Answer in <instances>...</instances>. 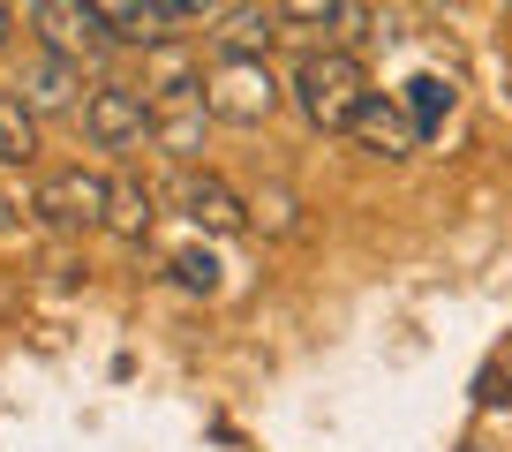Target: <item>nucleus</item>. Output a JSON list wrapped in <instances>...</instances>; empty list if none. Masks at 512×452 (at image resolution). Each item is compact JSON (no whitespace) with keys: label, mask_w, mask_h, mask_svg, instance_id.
Wrapping results in <instances>:
<instances>
[{"label":"nucleus","mask_w":512,"mask_h":452,"mask_svg":"<svg viewBox=\"0 0 512 452\" xmlns=\"http://www.w3.org/2000/svg\"><path fill=\"white\" fill-rule=\"evenodd\" d=\"M279 98H287V83H279L264 61H219L211 83H204L211 121H226V129H264L279 113Z\"/></svg>","instance_id":"nucleus-3"},{"label":"nucleus","mask_w":512,"mask_h":452,"mask_svg":"<svg viewBox=\"0 0 512 452\" xmlns=\"http://www.w3.org/2000/svg\"><path fill=\"white\" fill-rule=\"evenodd\" d=\"M249 226H256V234H272V242H294V234H302V196H294L287 181L249 189Z\"/></svg>","instance_id":"nucleus-14"},{"label":"nucleus","mask_w":512,"mask_h":452,"mask_svg":"<svg viewBox=\"0 0 512 452\" xmlns=\"http://www.w3.org/2000/svg\"><path fill=\"white\" fill-rule=\"evenodd\" d=\"M8 53H16V8L0 0V61H8Z\"/></svg>","instance_id":"nucleus-22"},{"label":"nucleus","mask_w":512,"mask_h":452,"mask_svg":"<svg viewBox=\"0 0 512 452\" xmlns=\"http://www.w3.org/2000/svg\"><path fill=\"white\" fill-rule=\"evenodd\" d=\"M287 98L302 106V121H309L317 136H347L354 113L369 106V68H362V53H347V46H309L302 61H294V76H287Z\"/></svg>","instance_id":"nucleus-1"},{"label":"nucleus","mask_w":512,"mask_h":452,"mask_svg":"<svg viewBox=\"0 0 512 452\" xmlns=\"http://www.w3.org/2000/svg\"><path fill=\"white\" fill-rule=\"evenodd\" d=\"M113 204V174H91V166H61L31 189V219H46L53 234H98Z\"/></svg>","instance_id":"nucleus-2"},{"label":"nucleus","mask_w":512,"mask_h":452,"mask_svg":"<svg viewBox=\"0 0 512 452\" xmlns=\"http://www.w3.org/2000/svg\"><path fill=\"white\" fill-rule=\"evenodd\" d=\"M174 211L196 226V234H241V226H249V196H241L234 181H219V174H196V166H181Z\"/></svg>","instance_id":"nucleus-5"},{"label":"nucleus","mask_w":512,"mask_h":452,"mask_svg":"<svg viewBox=\"0 0 512 452\" xmlns=\"http://www.w3.org/2000/svg\"><path fill=\"white\" fill-rule=\"evenodd\" d=\"M23 211H31V204H23L16 189H0V234H16V226H23Z\"/></svg>","instance_id":"nucleus-21"},{"label":"nucleus","mask_w":512,"mask_h":452,"mask_svg":"<svg viewBox=\"0 0 512 452\" xmlns=\"http://www.w3.org/2000/svg\"><path fill=\"white\" fill-rule=\"evenodd\" d=\"M204 38H211V61H264L279 38V8L272 0H226Z\"/></svg>","instance_id":"nucleus-7"},{"label":"nucleus","mask_w":512,"mask_h":452,"mask_svg":"<svg viewBox=\"0 0 512 452\" xmlns=\"http://www.w3.org/2000/svg\"><path fill=\"white\" fill-rule=\"evenodd\" d=\"M166 8V23H204V16H219L226 0H159Z\"/></svg>","instance_id":"nucleus-20"},{"label":"nucleus","mask_w":512,"mask_h":452,"mask_svg":"<svg viewBox=\"0 0 512 452\" xmlns=\"http://www.w3.org/2000/svg\"><path fill=\"white\" fill-rule=\"evenodd\" d=\"M0 166H38V113L16 91H0Z\"/></svg>","instance_id":"nucleus-15"},{"label":"nucleus","mask_w":512,"mask_h":452,"mask_svg":"<svg viewBox=\"0 0 512 452\" xmlns=\"http://www.w3.org/2000/svg\"><path fill=\"white\" fill-rule=\"evenodd\" d=\"M151 226H159V189L144 174H113V204H106V234L121 242H144Z\"/></svg>","instance_id":"nucleus-13"},{"label":"nucleus","mask_w":512,"mask_h":452,"mask_svg":"<svg viewBox=\"0 0 512 452\" xmlns=\"http://www.w3.org/2000/svg\"><path fill=\"white\" fill-rule=\"evenodd\" d=\"M91 16H98V31H106L113 46H136V53H151V46L174 38L159 0H91Z\"/></svg>","instance_id":"nucleus-11"},{"label":"nucleus","mask_w":512,"mask_h":452,"mask_svg":"<svg viewBox=\"0 0 512 452\" xmlns=\"http://www.w3.org/2000/svg\"><path fill=\"white\" fill-rule=\"evenodd\" d=\"M272 8H279V23H302L309 31V23H332L347 0H272Z\"/></svg>","instance_id":"nucleus-19"},{"label":"nucleus","mask_w":512,"mask_h":452,"mask_svg":"<svg viewBox=\"0 0 512 452\" xmlns=\"http://www.w3.org/2000/svg\"><path fill=\"white\" fill-rule=\"evenodd\" d=\"M166 272H174L181 294H219V257H211V249H181Z\"/></svg>","instance_id":"nucleus-17"},{"label":"nucleus","mask_w":512,"mask_h":452,"mask_svg":"<svg viewBox=\"0 0 512 452\" xmlns=\"http://www.w3.org/2000/svg\"><path fill=\"white\" fill-rule=\"evenodd\" d=\"M31 31L46 53H61V61H98V53L113 46L106 31H98L91 0H31Z\"/></svg>","instance_id":"nucleus-6"},{"label":"nucleus","mask_w":512,"mask_h":452,"mask_svg":"<svg viewBox=\"0 0 512 452\" xmlns=\"http://www.w3.org/2000/svg\"><path fill=\"white\" fill-rule=\"evenodd\" d=\"M400 106H407V121H415V136L430 144V136L445 129V113H452V83H445V76H415Z\"/></svg>","instance_id":"nucleus-16"},{"label":"nucleus","mask_w":512,"mask_h":452,"mask_svg":"<svg viewBox=\"0 0 512 452\" xmlns=\"http://www.w3.org/2000/svg\"><path fill=\"white\" fill-rule=\"evenodd\" d=\"M8 91H16L31 113H68V106H83V98H91V91H83V61H61V53H46V46L16 68V83H8Z\"/></svg>","instance_id":"nucleus-8"},{"label":"nucleus","mask_w":512,"mask_h":452,"mask_svg":"<svg viewBox=\"0 0 512 452\" xmlns=\"http://www.w3.org/2000/svg\"><path fill=\"white\" fill-rule=\"evenodd\" d=\"M505 8H512V0H505Z\"/></svg>","instance_id":"nucleus-24"},{"label":"nucleus","mask_w":512,"mask_h":452,"mask_svg":"<svg viewBox=\"0 0 512 452\" xmlns=\"http://www.w3.org/2000/svg\"><path fill=\"white\" fill-rule=\"evenodd\" d=\"M467 452H482V445H467Z\"/></svg>","instance_id":"nucleus-23"},{"label":"nucleus","mask_w":512,"mask_h":452,"mask_svg":"<svg viewBox=\"0 0 512 452\" xmlns=\"http://www.w3.org/2000/svg\"><path fill=\"white\" fill-rule=\"evenodd\" d=\"M332 31H339V46H347V53H362L369 38H377V16H369L362 0H347V8L332 16Z\"/></svg>","instance_id":"nucleus-18"},{"label":"nucleus","mask_w":512,"mask_h":452,"mask_svg":"<svg viewBox=\"0 0 512 452\" xmlns=\"http://www.w3.org/2000/svg\"><path fill=\"white\" fill-rule=\"evenodd\" d=\"M151 113H159V121H151V144H159L174 166L204 159V129H211V106H204V98H189V106H151Z\"/></svg>","instance_id":"nucleus-12"},{"label":"nucleus","mask_w":512,"mask_h":452,"mask_svg":"<svg viewBox=\"0 0 512 452\" xmlns=\"http://www.w3.org/2000/svg\"><path fill=\"white\" fill-rule=\"evenodd\" d=\"M204 53L181 46V38H166V46L144 53V98L151 106H189V98H204Z\"/></svg>","instance_id":"nucleus-9"},{"label":"nucleus","mask_w":512,"mask_h":452,"mask_svg":"<svg viewBox=\"0 0 512 452\" xmlns=\"http://www.w3.org/2000/svg\"><path fill=\"white\" fill-rule=\"evenodd\" d=\"M151 98L144 83H91V98H83V136H91L98 151H136L151 144Z\"/></svg>","instance_id":"nucleus-4"},{"label":"nucleus","mask_w":512,"mask_h":452,"mask_svg":"<svg viewBox=\"0 0 512 452\" xmlns=\"http://www.w3.org/2000/svg\"><path fill=\"white\" fill-rule=\"evenodd\" d=\"M347 136L369 151V159H407V151L422 144L415 121H407V106H400V98H384V91H369V106L354 113V129H347Z\"/></svg>","instance_id":"nucleus-10"}]
</instances>
